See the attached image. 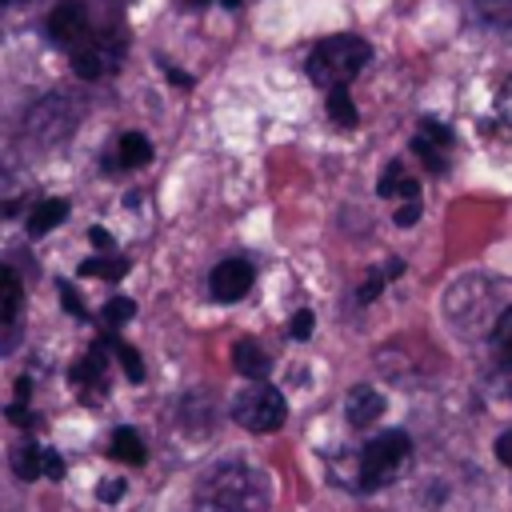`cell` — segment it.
<instances>
[{
  "label": "cell",
  "instance_id": "277c9868",
  "mask_svg": "<svg viewBox=\"0 0 512 512\" xmlns=\"http://www.w3.org/2000/svg\"><path fill=\"white\" fill-rule=\"evenodd\" d=\"M124 56H128V36H124V28L92 32V36H84L76 48H68L72 68H76L84 80H104V76L120 72Z\"/></svg>",
  "mask_w": 512,
  "mask_h": 512
},
{
  "label": "cell",
  "instance_id": "ba28073f",
  "mask_svg": "<svg viewBox=\"0 0 512 512\" xmlns=\"http://www.w3.org/2000/svg\"><path fill=\"white\" fill-rule=\"evenodd\" d=\"M104 368H108V340H100L76 368H72V384L80 388V396L88 404H96V396H104Z\"/></svg>",
  "mask_w": 512,
  "mask_h": 512
},
{
  "label": "cell",
  "instance_id": "7a4b0ae2",
  "mask_svg": "<svg viewBox=\"0 0 512 512\" xmlns=\"http://www.w3.org/2000/svg\"><path fill=\"white\" fill-rule=\"evenodd\" d=\"M368 44L360 40V36H328V40H320L316 48H312V56H308V76H312V84H320V88H348V80L368 64Z\"/></svg>",
  "mask_w": 512,
  "mask_h": 512
},
{
  "label": "cell",
  "instance_id": "44dd1931",
  "mask_svg": "<svg viewBox=\"0 0 512 512\" xmlns=\"http://www.w3.org/2000/svg\"><path fill=\"white\" fill-rule=\"evenodd\" d=\"M328 112H332V120H336L340 128H352V124H356V104H352L348 88H332V92H328Z\"/></svg>",
  "mask_w": 512,
  "mask_h": 512
},
{
  "label": "cell",
  "instance_id": "d6a6232c",
  "mask_svg": "<svg viewBox=\"0 0 512 512\" xmlns=\"http://www.w3.org/2000/svg\"><path fill=\"white\" fill-rule=\"evenodd\" d=\"M184 8H200V4H208V0H180Z\"/></svg>",
  "mask_w": 512,
  "mask_h": 512
},
{
  "label": "cell",
  "instance_id": "52a82bcc",
  "mask_svg": "<svg viewBox=\"0 0 512 512\" xmlns=\"http://www.w3.org/2000/svg\"><path fill=\"white\" fill-rule=\"evenodd\" d=\"M208 288L220 304H232V300H244L252 292V268L248 260H220L208 276Z\"/></svg>",
  "mask_w": 512,
  "mask_h": 512
},
{
  "label": "cell",
  "instance_id": "cb8c5ba5",
  "mask_svg": "<svg viewBox=\"0 0 512 512\" xmlns=\"http://www.w3.org/2000/svg\"><path fill=\"white\" fill-rule=\"evenodd\" d=\"M496 348H500V356L512 364V308L500 312V320H496Z\"/></svg>",
  "mask_w": 512,
  "mask_h": 512
},
{
  "label": "cell",
  "instance_id": "4fadbf2b",
  "mask_svg": "<svg viewBox=\"0 0 512 512\" xmlns=\"http://www.w3.org/2000/svg\"><path fill=\"white\" fill-rule=\"evenodd\" d=\"M64 216H68V200H40V204L28 212V236H44V232H52Z\"/></svg>",
  "mask_w": 512,
  "mask_h": 512
},
{
  "label": "cell",
  "instance_id": "f1b7e54d",
  "mask_svg": "<svg viewBox=\"0 0 512 512\" xmlns=\"http://www.w3.org/2000/svg\"><path fill=\"white\" fill-rule=\"evenodd\" d=\"M496 456H500V464H508V468H512V428L496 436Z\"/></svg>",
  "mask_w": 512,
  "mask_h": 512
},
{
  "label": "cell",
  "instance_id": "5b68a950",
  "mask_svg": "<svg viewBox=\"0 0 512 512\" xmlns=\"http://www.w3.org/2000/svg\"><path fill=\"white\" fill-rule=\"evenodd\" d=\"M80 120V100L72 92H52L44 96L32 112H28V136L40 140V144H60Z\"/></svg>",
  "mask_w": 512,
  "mask_h": 512
},
{
  "label": "cell",
  "instance_id": "603a6c76",
  "mask_svg": "<svg viewBox=\"0 0 512 512\" xmlns=\"http://www.w3.org/2000/svg\"><path fill=\"white\" fill-rule=\"evenodd\" d=\"M412 148H416V156H420V160H424L432 172H444V168H448V156H444L448 148H440V144H428V140H420V136L412 140Z\"/></svg>",
  "mask_w": 512,
  "mask_h": 512
},
{
  "label": "cell",
  "instance_id": "2e32d148",
  "mask_svg": "<svg viewBox=\"0 0 512 512\" xmlns=\"http://www.w3.org/2000/svg\"><path fill=\"white\" fill-rule=\"evenodd\" d=\"M112 456L124 460V464H144V440L132 432V428H116L112 432Z\"/></svg>",
  "mask_w": 512,
  "mask_h": 512
},
{
  "label": "cell",
  "instance_id": "ac0fdd59",
  "mask_svg": "<svg viewBox=\"0 0 512 512\" xmlns=\"http://www.w3.org/2000/svg\"><path fill=\"white\" fill-rule=\"evenodd\" d=\"M104 340H108V348L116 352V360H120L124 376H128V380H144V360H140V352H136L132 344H124L120 336H112V332H108Z\"/></svg>",
  "mask_w": 512,
  "mask_h": 512
},
{
  "label": "cell",
  "instance_id": "8992f818",
  "mask_svg": "<svg viewBox=\"0 0 512 512\" xmlns=\"http://www.w3.org/2000/svg\"><path fill=\"white\" fill-rule=\"evenodd\" d=\"M232 416H236V424L248 428V432H276V428L284 424L288 408H284V396H280L276 388L256 384V388H248L244 396H236Z\"/></svg>",
  "mask_w": 512,
  "mask_h": 512
},
{
  "label": "cell",
  "instance_id": "d4e9b609",
  "mask_svg": "<svg viewBox=\"0 0 512 512\" xmlns=\"http://www.w3.org/2000/svg\"><path fill=\"white\" fill-rule=\"evenodd\" d=\"M288 336L292 340H308L312 336V312H296L292 324H288Z\"/></svg>",
  "mask_w": 512,
  "mask_h": 512
},
{
  "label": "cell",
  "instance_id": "30bf717a",
  "mask_svg": "<svg viewBox=\"0 0 512 512\" xmlns=\"http://www.w3.org/2000/svg\"><path fill=\"white\" fill-rule=\"evenodd\" d=\"M152 160V144H148V136L144 132H124L120 140H116V160H108L112 168H140V164H148Z\"/></svg>",
  "mask_w": 512,
  "mask_h": 512
},
{
  "label": "cell",
  "instance_id": "4dcf8cb0",
  "mask_svg": "<svg viewBox=\"0 0 512 512\" xmlns=\"http://www.w3.org/2000/svg\"><path fill=\"white\" fill-rule=\"evenodd\" d=\"M88 240H92L100 252H108V248H112V236H108L104 228H88Z\"/></svg>",
  "mask_w": 512,
  "mask_h": 512
},
{
  "label": "cell",
  "instance_id": "9a60e30c",
  "mask_svg": "<svg viewBox=\"0 0 512 512\" xmlns=\"http://www.w3.org/2000/svg\"><path fill=\"white\" fill-rule=\"evenodd\" d=\"M44 452H48V448L24 440V444L12 452V468H16V476H20V480H36V476H44Z\"/></svg>",
  "mask_w": 512,
  "mask_h": 512
},
{
  "label": "cell",
  "instance_id": "ffe728a7",
  "mask_svg": "<svg viewBox=\"0 0 512 512\" xmlns=\"http://www.w3.org/2000/svg\"><path fill=\"white\" fill-rule=\"evenodd\" d=\"M132 316H136V304H132L128 296H112V300L100 308V324H104L108 332H116V328H120V324H128Z\"/></svg>",
  "mask_w": 512,
  "mask_h": 512
},
{
  "label": "cell",
  "instance_id": "f546056e",
  "mask_svg": "<svg viewBox=\"0 0 512 512\" xmlns=\"http://www.w3.org/2000/svg\"><path fill=\"white\" fill-rule=\"evenodd\" d=\"M60 300H64V304H68V312H72V316H84V308H80V296H76V292H72V288H68V284H64V288H60Z\"/></svg>",
  "mask_w": 512,
  "mask_h": 512
},
{
  "label": "cell",
  "instance_id": "1f68e13d",
  "mask_svg": "<svg viewBox=\"0 0 512 512\" xmlns=\"http://www.w3.org/2000/svg\"><path fill=\"white\" fill-rule=\"evenodd\" d=\"M44 476H64V464L56 452H44Z\"/></svg>",
  "mask_w": 512,
  "mask_h": 512
},
{
  "label": "cell",
  "instance_id": "8fae6325",
  "mask_svg": "<svg viewBox=\"0 0 512 512\" xmlns=\"http://www.w3.org/2000/svg\"><path fill=\"white\" fill-rule=\"evenodd\" d=\"M232 364H236V372L248 376V380H264V376H268V352H264L256 340H240V344L232 348Z\"/></svg>",
  "mask_w": 512,
  "mask_h": 512
},
{
  "label": "cell",
  "instance_id": "e0dca14e",
  "mask_svg": "<svg viewBox=\"0 0 512 512\" xmlns=\"http://www.w3.org/2000/svg\"><path fill=\"white\" fill-rule=\"evenodd\" d=\"M476 12L488 28L512 36V0H476Z\"/></svg>",
  "mask_w": 512,
  "mask_h": 512
},
{
  "label": "cell",
  "instance_id": "9c48e42d",
  "mask_svg": "<svg viewBox=\"0 0 512 512\" xmlns=\"http://www.w3.org/2000/svg\"><path fill=\"white\" fill-rule=\"evenodd\" d=\"M380 412H384V396H380L376 388L360 384V388L348 392V420H352V428H368V424H376Z\"/></svg>",
  "mask_w": 512,
  "mask_h": 512
},
{
  "label": "cell",
  "instance_id": "836d02e7",
  "mask_svg": "<svg viewBox=\"0 0 512 512\" xmlns=\"http://www.w3.org/2000/svg\"><path fill=\"white\" fill-rule=\"evenodd\" d=\"M220 4H228V8H236V4H240V0H220Z\"/></svg>",
  "mask_w": 512,
  "mask_h": 512
},
{
  "label": "cell",
  "instance_id": "6da1fadb",
  "mask_svg": "<svg viewBox=\"0 0 512 512\" xmlns=\"http://www.w3.org/2000/svg\"><path fill=\"white\" fill-rule=\"evenodd\" d=\"M196 512H268V480L248 464H216L196 484Z\"/></svg>",
  "mask_w": 512,
  "mask_h": 512
},
{
  "label": "cell",
  "instance_id": "484cf974",
  "mask_svg": "<svg viewBox=\"0 0 512 512\" xmlns=\"http://www.w3.org/2000/svg\"><path fill=\"white\" fill-rule=\"evenodd\" d=\"M496 112H500V120L512 128V76L504 80V88H500V96H496Z\"/></svg>",
  "mask_w": 512,
  "mask_h": 512
},
{
  "label": "cell",
  "instance_id": "4316f807",
  "mask_svg": "<svg viewBox=\"0 0 512 512\" xmlns=\"http://www.w3.org/2000/svg\"><path fill=\"white\" fill-rule=\"evenodd\" d=\"M96 496H100L104 504H116V500L124 496V480H104V484L96 488Z\"/></svg>",
  "mask_w": 512,
  "mask_h": 512
},
{
  "label": "cell",
  "instance_id": "7402d4cb",
  "mask_svg": "<svg viewBox=\"0 0 512 512\" xmlns=\"http://www.w3.org/2000/svg\"><path fill=\"white\" fill-rule=\"evenodd\" d=\"M400 268H404V264H396V260H392L388 268H376V272H372V276H368V280L360 284V304L376 300V292H380V288H384V284H388V280H392V276H396Z\"/></svg>",
  "mask_w": 512,
  "mask_h": 512
},
{
  "label": "cell",
  "instance_id": "d6986e66",
  "mask_svg": "<svg viewBox=\"0 0 512 512\" xmlns=\"http://www.w3.org/2000/svg\"><path fill=\"white\" fill-rule=\"evenodd\" d=\"M84 276H100V280H120L128 272V260L124 256H92L80 264Z\"/></svg>",
  "mask_w": 512,
  "mask_h": 512
},
{
  "label": "cell",
  "instance_id": "7c38bea8",
  "mask_svg": "<svg viewBox=\"0 0 512 512\" xmlns=\"http://www.w3.org/2000/svg\"><path fill=\"white\" fill-rule=\"evenodd\" d=\"M20 304H24V288H20V276L0 264V324L16 320L20 316Z\"/></svg>",
  "mask_w": 512,
  "mask_h": 512
},
{
  "label": "cell",
  "instance_id": "e575fe53",
  "mask_svg": "<svg viewBox=\"0 0 512 512\" xmlns=\"http://www.w3.org/2000/svg\"><path fill=\"white\" fill-rule=\"evenodd\" d=\"M0 4H16V0H0Z\"/></svg>",
  "mask_w": 512,
  "mask_h": 512
},
{
  "label": "cell",
  "instance_id": "83f0119b",
  "mask_svg": "<svg viewBox=\"0 0 512 512\" xmlns=\"http://www.w3.org/2000/svg\"><path fill=\"white\" fill-rule=\"evenodd\" d=\"M420 220V200H404L396 212V224H416Z\"/></svg>",
  "mask_w": 512,
  "mask_h": 512
},
{
  "label": "cell",
  "instance_id": "3957f363",
  "mask_svg": "<svg viewBox=\"0 0 512 512\" xmlns=\"http://www.w3.org/2000/svg\"><path fill=\"white\" fill-rule=\"evenodd\" d=\"M408 456H412L408 432L392 428V432L372 436V440L364 444V452H360V484H364V488H384V484H392V480L404 472Z\"/></svg>",
  "mask_w": 512,
  "mask_h": 512
},
{
  "label": "cell",
  "instance_id": "5bb4252c",
  "mask_svg": "<svg viewBox=\"0 0 512 512\" xmlns=\"http://www.w3.org/2000/svg\"><path fill=\"white\" fill-rule=\"evenodd\" d=\"M376 192H380V196H404V200H416V196H420V184H416L400 164H388L384 176H380V184H376Z\"/></svg>",
  "mask_w": 512,
  "mask_h": 512
}]
</instances>
